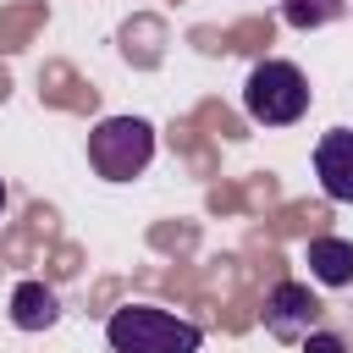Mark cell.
I'll return each instance as SVG.
<instances>
[{
  "label": "cell",
  "instance_id": "6da1fadb",
  "mask_svg": "<svg viewBox=\"0 0 353 353\" xmlns=\"http://www.w3.org/2000/svg\"><path fill=\"white\" fill-rule=\"evenodd\" d=\"M105 342H110V353H199L204 331L171 309L127 303L105 320Z\"/></svg>",
  "mask_w": 353,
  "mask_h": 353
},
{
  "label": "cell",
  "instance_id": "7a4b0ae2",
  "mask_svg": "<svg viewBox=\"0 0 353 353\" xmlns=\"http://www.w3.org/2000/svg\"><path fill=\"white\" fill-rule=\"evenodd\" d=\"M154 160V127L143 116H105L88 132V165L105 182H132Z\"/></svg>",
  "mask_w": 353,
  "mask_h": 353
},
{
  "label": "cell",
  "instance_id": "3957f363",
  "mask_svg": "<svg viewBox=\"0 0 353 353\" xmlns=\"http://www.w3.org/2000/svg\"><path fill=\"white\" fill-rule=\"evenodd\" d=\"M243 110L259 127H292L309 110V77L292 61H259L243 83Z\"/></svg>",
  "mask_w": 353,
  "mask_h": 353
},
{
  "label": "cell",
  "instance_id": "277c9868",
  "mask_svg": "<svg viewBox=\"0 0 353 353\" xmlns=\"http://www.w3.org/2000/svg\"><path fill=\"white\" fill-rule=\"evenodd\" d=\"M320 314H325V303H320L303 281H281V287H270V298H265V331H270L276 342H303L309 331H320Z\"/></svg>",
  "mask_w": 353,
  "mask_h": 353
},
{
  "label": "cell",
  "instance_id": "5b68a950",
  "mask_svg": "<svg viewBox=\"0 0 353 353\" xmlns=\"http://www.w3.org/2000/svg\"><path fill=\"white\" fill-rule=\"evenodd\" d=\"M314 176H320L325 199L353 204V127H331L314 143Z\"/></svg>",
  "mask_w": 353,
  "mask_h": 353
},
{
  "label": "cell",
  "instance_id": "8992f818",
  "mask_svg": "<svg viewBox=\"0 0 353 353\" xmlns=\"http://www.w3.org/2000/svg\"><path fill=\"white\" fill-rule=\"evenodd\" d=\"M55 320H61V298L44 281H17V292H11V325L17 331H50Z\"/></svg>",
  "mask_w": 353,
  "mask_h": 353
},
{
  "label": "cell",
  "instance_id": "52a82bcc",
  "mask_svg": "<svg viewBox=\"0 0 353 353\" xmlns=\"http://www.w3.org/2000/svg\"><path fill=\"white\" fill-rule=\"evenodd\" d=\"M309 270H314V281H325V287H347V281H353V243H342V237H314V243H309Z\"/></svg>",
  "mask_w": 353,
  "mask_h": 353
},
{
  "label": "cell",
  "instance_id": "ba28073f",
  "mask_svg": "<svg viewBox=\"0 0 353 353\" xmlns=\"http://www.w3.org/2000/svg\"><path fill=\"white\" fill-rule=\"evenodd\" d=\"M281 17H287V28L309 33V28L336 22V17H342V0H281Z\"/></svg>",
  "mask_w": 353,
  "mask_h": 353
},
{
  "label": "cell",
  "instance_id": "9c48e42d",
  "mask_svg": "<svg viewBox=\"0 0 353 353\" xmlns=\"http://www.w3.org/2000/svg\"><path fill=\"white\" fill-rule=\"evenodd\" d=\"M303 353H347V342H342V331H309Z\"/></svg>",
  "mask_w": 353,
  "mask_h": 353
},
{
  "label": "cell",
  "instance_id": "30bf717a",
  "mask_svg": "<svg viewBox=\"0 0 353 353\" xmlns=\"http://www.w3.org/2000/svg\"><path fill=\"white\" fill-rule=\"evenodd\" d=\"M0 210H6V182H0Z\"/></svg>",
  "mask_w": 353,
  "mask_h": 353
}]
</instances>
